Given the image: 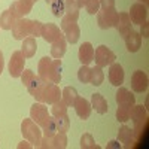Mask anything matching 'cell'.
<instances>
[{
	"label": "cell",
	"mask_w": 149,
	"mask_h": 149,
	"mask_svg": "<svg viewBox=\"0 0 149 149\" xmlns=\"http://www.w3.org/2000/svg\"><path fill=\"white\" fill-rule=\"evenodd\" d=\"M81 148L82 149H100V146L95 145L94 137H93L90 133L82 134V137H81Z\"/></svg>",
	"instance_id": "32"
},
{
	"label": "cell",
	"mask_w": 149,
	"mask_h": 149,
	"mask_svg": "<svg viewBox=\"0 0 149 149\" xmlns=\"http://www.w3.org/2000/svg\"><path fill=\"white\" fill-rule=\"evenodd\" d=\"M116 60V55L110 51V49L106 46V45H100L94 49V60L95 64L98 67H106V66H110L112 63H115Z\"/></svg>",
	"instance_id": "7"
},
{
	"label": "cell",
	"mask_w": 149,
	"mask_h": 149,
	"mask_svg": "<svg viewBox=\"0 0 149 149\" xmlns=\"http://www.w3.org/2000/svg\"><path fill=\"white\" fill-rule=\"evenodd\" d=\"M78 91L76 88H73V86H66V88L61 91V100H63L67 106H73L74 102H76L78 98Z\"/></svg>",
	"instance_id": "27"
},
{
	"label": "cell",
	"mask_w": 149,
	"mask_h": 149,
	"mask_svg": "<svg viewBox=\"0 0 149 149\" xmlns=\"http://www.w3.org/2000/svg\"><path fill=\"white\" fill-rule=\"evenodd\" d=\"M18 2L22 5L24 10H26L27 14H30V12H31V9H33V5L37 2V0H18Z\"/></svg>",
	"instance_id": "40"
},
{
	"label": "cell",
	"mask_w": 149,
	"mask_h": 149,
	"mask_svg": "<svg viewBox=\"0 0 149 149\" xmlns=\"http://www.w3.org/2000/svg\"><path fill=\"white\" fill-rule=\"evenodd\" d=\"M100 8H115V0H100Z\"/></svg>",
	"instance_id": "41"
},
{
	"label": "cell",
	"mask_w": 149,
	"mask_h": 149,
	"mask_svg": "<svg viewBox=\"0 0 149 149\" xmlns=\"http://www.w3.org/2000/svg\"><path fill=\"white\" fill-rule=\"evenodd\" d=\"M66 49H67V40L64 37L58 39L57 42L52 43V48H51V55L54 58H63V55L66 54Z\"/></svg>",
	"instance_id": "26"
},
{
	"label": "cell",
	"mask_w": 149,
	"mask_h": 149,
	"mask_svg": "<svg viewBox=\"0 0 149 149\" xmlns=\"http://www.w3.org/2000/svg\"><path fill=\"white\" fill-rule=\"evenodd\" d=\"M49 8H51V12H52V15L60 18V17H63L64 15V0H54V2L49 5Z\"/></svg>",
	"instance_id": "33"
},
{
	"label": "cell",
	"mask_w": 149,
	"mask_h": 149,
	"mask_svg": "<svg viewBox=\"0 0 149 149\" xmlns=\"http://www.w3.org/2000/svg\"><path fill=\"white\" fill-rule=\"evenodd\" d=\"M130 119H133L134 124V136L136 137H140V134L143 131V127L148 124V113H146V109L143 104H137V106H133L131 107V113H130Z\"/></svg>",
	"instance_id": "5"
},
{
	"label": "cell",
	"mask_w": 149,
	"mask_h": 149,
	"mask_svg": "<svg viewBox=\"0 0 149 149\" xmlns=\"http://www.w3.org/2000/svg\"><path fill=\"white\" fill-rule=\"evenodd\" d=\"M36 49H37V43L36 39L31 36H27L26 39H22V45H21V52L24 54L26 58H31L36 54Z\"/></svg>",
	"instance_id": "24"
},
{
	"label": "cell",
	"mask_w": 149,
	"mask_h": 149,
	"mask_svg": "<svg viewBox=\"0 0 149 149\" xmlns=\"http://www.w3.org/2000/svg\"><path fill=\"white\" fill-rule=\"evenodd\" d=\"M29 26H30V19H26V18H19L15 21V24L12 26V36L14 39L17 40H22L26 39L27 36H30L29 33Z\"/></svg>",
	"instance_id": "13"
},
{
	"label": "cell",
	"mask_w": 149,
	"mask_h": 149,
	"mask_svg": "<svg viewBox=\"0 0 149 149\" xmlns=\"http://www.w3.org/2000/svg\"><path fill=\"white\" fill-rule=\"evenodd\" d=\"M85 9L90 15H95L100 10V0H86Z\"/></svg>",
	"instance_id": "39"
},
{
	"label": "cell",
	"mask_w": 149,
	"mask_h": 149,
	"mask_svg": "<svg viewBox=\"0 0 149 149\" xmlns=\"http://www.w3.org/2000/svg\"><path fill=\"white\" fill-rule=\"evenodd\" d=\"M37 70H39V76L43 82H61V58L51 60L49 57H43L39 61Z\"/></svg>",
	"instance_id": "1"
},
{
	"label": "cell",
	"mask_w": 149,
	"mask_h": 149,
	"mask_svg": "<svg viewBox=\"0 0 149 149\" xmlns=\"http://www.w3.org/2000/svg\"><path fill=\"white\" fill-rule=\"evenodd\" d=\"M64 10H66L64 12L66 15H69L73 19L78 21V18H79V6L76 3V0H66L64 2Z\"/></svg>",
	"instance_id": "29"
},
{
	"label": "cell",
	"mask_w": 149,
	"mask_h": 149,
	"mask_svg": "<svg viewBox=\"0 0 149 149\" xmlns=\"http://www.w3.org/2000/svg\"><path fill=\"white\" fill-rule=\"evenodd\" d=\"M39 127H40V130H42L43 136H46V137H51V136H54V134L57 133V127H55V118L49 116V115L43 119V122L40 124Z\"/></svg>",
	"instance_id": "25"
},
{
	"label": "cell",
	"mask_w": 149,
	"mask_h": 149,
	"mask_svg": "<svg viewBox=\"0 0 149 149\" xmlns=\"http://www.w3.org/2000/svg\"><path fill=\"white\" fill-rule=\"evenodd\" d=\"M91 106L95 109L97 113H100V115L107 113V110H109V104L106 102V98L102 94H98V93L91 95Z\"/></svg>",
	"instance_id": "23"
},
{
	"label": "cell",
	"mask_w": 149,
	"mask_h": 149,
	"mask_svg": "<svg viewBox=\"0 0 149 149\" xmlns=\"http://www.w3.org/2000/svg\"><path fill=\"white\" fill-rule=\"evenodd\" d=\"M131 88L136 93H145L148 90V74L143 70H136L131 76Z\"/></svg>",
	"instance_id": "14"
},
{
	"label": "cell",
	"mask_w": 149,
	"mask_h": 149,
	"mask_svg": "<svg viewBox=\"0 0 149 149\" xmlns=\"http://www.w3.org/2000/svg\"><path fill=\"white\" fill-rule=\"evenodd\" d=\"M79 61L84 66H90V63L94 60V48L90 42H84L79 46Z\"/></svg>",
	"instance_id": "21"
},
{
	"label": "cell",
	"mask_w": 149,
	"mask_h": 149,
	"mask_svg": "<svg viewBox=\"0 0 149 149\" xmlns=\"http://www.w3.org/2000/svg\"><path fill=\"white\" fill-rule=\"evenodd\" d=\"M76 3H78V6H79V9H81V8H84V6L86 5V0H76Z\"/></svg>",
	"instance_id": "46"
},
{
	"label": "cell",
	"mask_w": 149,
	"mask_h": 149,
	"mask_svg": "<svg viewBox=\"0 0 149 149\" xmlns=\"http://www.w3.org/2000/svg\"><path fill=\"white\" fill-rule=\"evenodd\" d=\"M148 2H149V0H140V3H145V5H146Z\"/></svg>",
	"instance_id": "48"
},
{
	"label": "cell",
	"mask_w": 149,
	"mask_h": 149,
	"mask_svg": "<svg viewBox=\"0 0 149 149\" xmlns=\"http://www.w3.org/2000/svg\"><path fill=\"white\" fill-rule=\"evenodd\" d=\"M40 36L43 37L46 42H49V43H54V42H57L58 39H61V37H64L63 31L60 30V27H57L55 24H52V22L43 24Z\"/></svg>",
	"instance_id": "12"
},
{
	"label": "cell",
	"mask_w": 149,
	"mask_h": 149,
	"mask_svg": "<svg viewBox=\"0 0 149 149\" xmlns=\"http://www.w3.org/2000/svg\"><path fill=\"white\" fill-rule=\"evenodd\" d=\"M21 81H22L24 85L27 86L29 93L36 98V100H39L42 88H43V85H45V82L40 79L39 74L36 76V74L33 73V70L26 69V70H22V73H21Z\"/></svg>",
	"instance_id": "2"
},
{
	"label": "cell",
	"mask_w": 149,
	"mask_h": 149,
	"mask_svg": "<svg viewBox=\"0 0 149 149\" xmlns=\"http://www.w3.org/2000/svg\"><path fill=\"white\" fill-rule=\"evenodd\" d=\"M21 133H22V136H24L26 140H29L33 146L39 148L40 140H42V130L31 118L30 119H24L21 122Z\"/></svg>",
	"instance_id": "3"
},
{
	"label": "cell",
	"mask_w": 149,
	"mask_h": 149,
	"mask_svg": "<svg viewBox=\"0 0 149 149\" xmlns=\"http://www.w3.org/2000/svg\"><path fill=\"white\" fill-rule=\"evenodd\" d=\"M55 127H57V131H60V133H67L69 128H70V119H69V116L64 115V116L55 118Z\"/></svg>",
	"instance_id": "34"
},
{
	"label": "cell",
	"mask_w": 149,
	"mask_h": 149,
	"mask_svg": "<svg viewBox=\"0 0 149 149\" xmlns=\"http://www.w3.org/2000/svg\"><path fill=\"white\" fill-rule=\"evenodd\" d=\"M9 10H10V14L14 15L17 19H19V18H24V15H27V12L24 10V8H22V5H21L19 2H14V3L10 5Z\"/></svg>",
	"instance_id": "37"
},
{
	"label": "cell",
	"mask_w": 149,
	"mask_h": 149,
	"mask_svg": "<svg viewBox=\"0 0 149 149\" xmlns=\"http://www.w3.org/2000/svg\"><path fill=\"white\" fill-rule=\"evenodd\" d=\"M103 81H104V73H103L102 67H98V66L93 67L91 69V81H90V84L98 86V85L103 84Z\"/></svg>",
	"instance_id": "30"
},
{
	"label": "cell",
	"mask_w": 149,
	"mask_h": 149,
	"mask_svg": "<svg viewBox=\"0 0 149 149\" xmlns=\"http://www.w3.org/2000/svg\"><path fill=\"white\" fill-rule=\"evenodd\" d=\"M78 79L84 84H90V81H91V67L82 64V67L78 70Z\"/></svg>",
	"instance_id": "35"
},
{
	"label": "cell",
	"mask_w": 149,
	"mask_h": 149,
	"mask_svg": "<svg viewBox=\"0 0 149 149\" xmlns=\"http://www.w3.org/2000/svg\"><path fill=\"white\" fill-rule=\"evenodd\" d=\"M118 14L119 12H116L115 8H100V10L95 14L98 27L103 29V30L115 27V24L118 21Z\"/></svg>",
	"instance_id": "6"
},
{
	"label": "cell",
	"mask_w": 149,
	"mask_h": 149,
	"mask_svg": "<svg viewBox=\"0 0 149 149\" xmlns=\"http://www.w3.org/2000/svg\"><path fill=\"white\" fill-rule=\"evenodd\" d=\"M107 148H121V145L118 142H115V140H112V142H109Z\"/></svg>",
	"instance_id": "45"
},
{
	"label": "cell",
	"mask_w": 149,
	"mask_h": 149,
	"mask_svg": "<svg viewBox=\"0 0 149 149\" xmlns=\"http://www.w3.org/2000/svg\"><path fill=\"white\" fill-rule=\"evenodd\" d=\"M17 18L10 14V10H5L2 15H0V29H3V30H10L12 26L15 24Z\"/></svg>",
	"instance_id": "28"
},
{
	"label": "cell",
	"mask_w": 149,
	"mask_h": 149,
	"mask_svg": "<svg viewBox=\"0 0 149 149\" xmlns=\"http://www.w3.org/2000/svg\"><path fill=\"white\" fill-rule=\"evenodd\" d=\"M24 63H26V57H24V54L21 51L12 52L10 60H9V66H8L12 78H19L21 76V73L24 70Z\"/></svg>",
	"instance_id": "10"
},
{
	"label": "cell",
	"mask_w": 149,
	"mask_h": 149,
	"mask_svg": "<svg viewBox=\"0 0 149 149\" xmlns=\"http://www.w3.org/2000/svg\"><path fill=\"white\" fill-rule=\"evenodd\" d=\"M22 148H26V149H30V148H33V145H31V143H30L29 140H27V142H24V140H22V142H21V143L18 145V149H22Z\"/></svg>",
	"instance_id": "43"
},
{
	"label": "cell",
	"mask_w": 149,
	"mask_h": 149,
	"mask_svg": "<svg viewBox=\"0 0 149 149\" xmlns=\"http://www.w3.org/2000/svg\"><path fill=\"white\" fill-rule=\"evenodd\" d=\"M30 116L31 119L37 124V125H40L43 122V119L48 116V107L40 102V103H34L31 107H30Z\"/></svg>",
	"instance_id": "20"
},
{
	"label": "cell",
	"mask_w": 149,
	"mask_h": 149,
	"mask_svg": "<svg viewBox=\"0 0 149 149\" xmlns=\"http://www.w3.org/2000/svg\"><path fill=\"white\" fill-rule=\"evenodd\" d=\"M67 146V136L66 133H60L57 131L51 137L43 136V139L40 140L39 148L42 149H64Z\"/></svg>",
	"instance_id": "8"
},
{
	"label": "cell",
	"mask_w": 149,
	"mask_h": 149,
	"mask_svg": "<svg viewBox=\"0 0 149 149\" xmlns=\"http://www.w3.org/2000/svg\"><path fill=\"white\" fill-rule=\"evenodd\" d=\"M128 17H130L133 24L142 26L143 22H146V18H148V8H146V5L145 3H134V5H131Z\"/></svg>",
	"instance_id": "11"
},
{
	"label": "cell",
	"mask_w": 149,
	"mask_h": 149,
	"mask_svg": "<svg viewBox=\"0 0 149 149\" xmlns=\"http://www.w3.org/2000/svg\"><path fill=\"white\" fill-rule=\"evenodd\" d=\"M61 98V91H60V86L57 84L52 82H45L42 93H40V98L39 102L42 103H48V104H54L55 102H58Z\"/></svg>",
	"instance_id": "9"
},
{
	"label": "cell",
	"mask_w": 149,
	"mask_h": 149,
	"mask_svg": "<svg viewBox=\"0 0 149 149\" xmlns=\"http://www.w3.org/2000/svg\"><path fill=\"white\" fill-rule=\"evenodd\" d=\"M42 26L43 24L40 21H37V19H30V26H29V33L31 37H37V36H40L42 33Z\"/></svg>",
	"instance_id": "38"
},
{
	"label": "cell",
	"mask_w": 149,
	"mask_h": 149,
	"mask_svg": "<svg viewBox=\"0 0 149 149\" xmlns=\"http://www.w3.org/2000/svg\"><path fill=\"white\" fill-rule=\"evenodd\" d=\"M64 115H67V104L60 98L58 102H55L52 104V116L60 118V116H64Z\"/></svg>",
	"instance_id": "31"
},
{
	"label": "cell",
	"mask_w": 149,
	"mask_h": 149,
	"mask_svg": "<svg viewBox=\"0 0 149 149\" xmlns=\"http://www.w3.org/2000/svg\"><path fill=\"white\" fill-rule=\"evenodd\" d=\"M61 31L64 34V39L69 43H76L79 40L81 36V29L76 24V19H73L69 15H63L61 17Z\"/></svg>",
	"instance_id": "4"
},
{
	"label": "cell",
	"mask_w": 149,
	"mask_h": 149,
	"mask_svg": "<svg viewBox=\"0 0 149 149\" xmlns=\"http://www.w3.org/2000/svg\"><path fill=\"white\" fill-rule=\"evenodd\" d=\"M73 106H74V110H76V113H78V116H79L81 119L85 121V119L90 118L91 110H93V106H91V103L86 100V98L78 95V98H76V102H74Z\"/></svg>",
	"instance_id": "16"
},
{
	"label": "cell",
	"mask_w": 149,
	"mask_h": 149,
	"mask_svg": "<svg viewBox=\"0 0 149 149\" xmlns=\"http://www.w3.org/2000/svg\"><path fill=\"white\" fill-rule=\"evenodd\" d=\"M124 40H125L127 49L130 52H137L140 49V46H142V36L136 30H130L125 34V37H124Z\"/></svg>",
	"instance_id": "17"
},
{
	"label": "cell",
	"mask_w": 149,
	"mask_h": 149,
	"mask_svg": "<svg viewBox=\"0 0 149 149\" xmlns=\"http://www.w3.org/2000/svg\"><path fill=\"white\" fill-rule=\"evenodd\" d=\"M118 140L121 143H124V148L130 149L133 145H134V140H136V136H134V131L127 127V125H122L118 131Z\"/></svg>",
	"instance_id": "22"
},
{
	"label": "cell",
	"mask_w": 149,
	"mask_h": 149,
	"mask_svg": "<svg viewBox=\"0 0 149 149\" xmlns=\"http://www.w3.org/2000/svg\"><path fill=\"white\" fill-rule=\"evenodd\" d=\"M134 106V104H133ZM131 106V107H133ZM131 107H127V106H119L118 110H116V119L119 122H127L130 119V113H131Z\"/></svg>",
	"instance_id": "36"
},
{
	"label": "cell",
	"mask_w": 149,
	"mask_h": 149,
	"mask_svg": "<svg viewBox=\"0 0 149 149\" xmlns=\"http://www.w3.org/2000/svg\"><path fill=\"white\" fill-rule=\"evenodd\" d=\"M45 2H46V5H51V3L54 2V0H45Z\"/></svg>",
	"instance_id": "47"
},
{
	"label": "cell",
	"mask_w": 149,
	"mask_h": 149,
	"mask_svg": "<svg viewBox=\"0 0 149 149\" xmlns=\"http://www.w3.org/2000/svg\"><path fill=\"white\" fill-rule=\"evenodd\" d=\"M3 66H5V61H3V54H2V51H0V74H2V72H3Z\"/></svg>",
	"instance_id": "44"
},
{
	"label": "cell",
	"mask_w": 149,
	"mask_h": 149,
	"mask_svg": "<svg viewBox=\"0 0 149 149\" xmlns=\"http://www.w3.org/2000/svg\"><path fill=\"white\" fill-rule=\"evenodd\" d=\"M115 98H116V103L118 106H127V107H131L133 104H136V97L133 95V93L124 86H118V91L115 94Z\"/></svg>",
	"instance_id": "15"
},
{
	"label": "cell",
	"mask_w": 149,
	"mask_h": 149,
	"mask_svg": "<svg viewBox=\"0 0 149 149\" xmlns=\"http://www.w3.org/2000/svg\"><path fill=\"white\" fill-rule=\"evenodd\" d=\"M131 26H133V22H131V19L128 17V12H121V14H118V21L115 24V29L118 30V33L122 37H125V34L130 30H133Z\"/></svg>",
	"instance_id": "19"
},
{
	"label": "cell",
	"mask_w": 149,
	"mask_h": 149,
	"mask_svg": "<svg viewBox=\"0 0 149 149\" xmlns=\"http://www.w3.org/2000/svg\"><path fill=\"white\" fill-rule=\"evenodd\" d=\"M140 36H143V37H149V26H148V21L142 24V31H140Z\"/></svg>",
	"instance_id": "42"
},
{
	"label": "cell",
	"mask_w": 149,
	"mask_h": 149,
	"mask_svg": "<svg viewBox=\"0 0 149 149\" xmlns=\"http://www.w3.org/2000/svg\"><path fill=\"white\" fill-rule=\"evenodd\" d=\"M109 81L113 86H121L124 84V69L118 63H112L109 67Z\"/></svg>",
	"instance_id": "18"
}]
</instances>
